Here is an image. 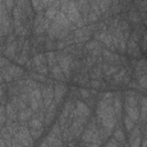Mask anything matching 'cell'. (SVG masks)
Instances as JSON below:
<instances>
[{"instance_id": "1", "label": "cell", "mask_w": 147, "mask_h": 147, "mask_svg": "<svg viewBox=\"0 0 147 147\" xmlns=\"http://www.w3.org/2000/svg\"><path fill=\"white\" fill-rule=\"evenodd\" d=\"M14 138H16V140L24 147H33V145H34L33 138L30 133L28 125H20L18 131L15 133Z\"/></svg>"}, {"instance_id": "4", "label": "cell", "mask_w": 147, "mask_h": 147, "mask_svg": "<svg viewBox=\"0 0 147 147\" xmlns=\"http://www.w3.org/2000/svg\"><path fill=\"white\" fill-rule=\"evenodd\" d=\"M65 93H67L65 85H63V84H55V86H54V100L53 101L56 103V106L60 105V102L64 98Z\"/></svg>"}, {"instance_id": "39", "label": "cell", "mask_w": 147, "mask_h": 147, "mask_svg": "<svg viewBox=\"0 0 147 147\" xmlns=\"http://www.w3.org/2000/svg\"><path fill=\"white\" fill-rule=\"evenodd\" d=\"M15 41V33L14 34H8V37H7V39H6V42H7V45H9V44H11V42H14Z\"/></svg>"}, {"instance_id": "20", "label": "cell", "mask_w": 147, "mask_h": 147, "mask_svg": "<svg viewBox=\"0 0 147 147\" xmlns=\"http://www.w3.org/2000/svg\"><path fill=\"white\" fill-rule=\"evenodd\" d=\"M57 11H59V9H56L55 7L51 6V7H48V8L46 9V11H45V17L48 18L49 21H53V20L55 18V15H56Z\"/></svg>"}, {"instance_id": "8", "label": "cell", "mask_w": 147, "mask_h": 147, "mask_svg": "<svg viewBox=\"0 0 147 147\" xmlns=\"http://www.w3.org/2000/svg\"><path fill=\"white\" fill-rule=\"evenodd\" d=\"M16 51H17V41L15 40L14 42H11V44L6 46V48L3 49V54L6 55L7 59L14 60L15 56H16Z\"/></svg>"}, {"instance_id": "22", "label": "cell", "mask_w": 147, "mask_h": 147, "mask_svg": "<svg viewBox=\"0 0 147 147\" xmlns=\"http://www.w3.org/2000/svg\"><path fill=\"white\" fill-rule=\"evenodd\" d=\"M29 130H30V133H31V136H32L33 140H37V139H39V138H40V136H41V133H42L44 127H39V129L30 127Z\"/></svg>"}, {"instance_id": "30", "label": "cell", "mask_w": 147, "mask_h": 147, "mask_svg": "<svg viewBox=\"0 0 147 147\" xmlns=\"http://www.w3.org/2000/svg\"><path fill=\"white\" fill-rule=\"evenodd\" d=\"M78 94H79L83 99H88V98L91 96L90 91H88V90H86V88H83V87H80V88L78 90Z\"/></svg>"}, {"instance_id": "41", "label": "cell", "mask_w": 147, "mask_h": 147, "mask_svg": "<svg viewBox=\"0 0 147 147\" xmlns=\"http://www.w3.org/2000/svg\"><path fill=\"white\" fill-rule=\"evenodd\" d=\"M6 119H7V117H6V116H3V115H1V114H0V127H1V126H3V125H5V123H6Z\"/></svg>"}, {"instance_id": "18", "label": "cell", "mask_w": 147, "mask_h": 147, "mask_svg": "<svg viewBox=\"0 0 147 147\" xmlns=\"http://www.w3.org/2000/svg\"><path fill=\"white\" fill-rule=\"evenodd\" d=\"M102 74H103L102 70H101L100 67L98 65V67H94V68L91 69V71H90V77H91L92 79H101Z\"/></svg>"}, {"instance_id": "36", "label": "cell", "mask_w": 147, "mask_h": 147, "mask_svg": "<svg viewBox=\"0 0 147 147\" xmlns=\"http://www.w3.org/2000/svg\"><path fill=\"white\" fill-rule=\"evenodd\" d=\"M129 16L131 17V20L133 21V22H139L140 21V17H139V14L138 13H136V11H131L130 14H129Z\"/></svg>"}, {"instance_id": "2", "label": "cell", "mask_w": 147, "mask_h": 147, "mask_svg": "<svg viewBox=\"0 0 147 147\" xmlns=\"http://www.w3.org/2000/svg\"><path fill=\"white\" fill-rule=\"evenodd\" d=\"M41 91V99L44 101V106L45 108H47L54 100V86L48 84L47 86H41L40 87Z\"/></svg>"}, {"instance_id": "12", "label": "cell", "mask_w": 147, "mask_h": 147, "mask_svg": "<svg viewBox=\"0 0 147 147\" xmlns=\"http://www.w3.org/2000/svg\"><path fill=\"white\" fill-rule=\"evenodd\" d=\"M49 71H51V74H52V77L53 78H55V79H57V80H64V76H63V74H62V70L60 69V67L59 65H54V67H52L51 69H48Z\"/></svg>"}, {"instance_id": "34", "label": "cell", "mask_w": 147, "mask_h": 147, "mask_svg": "<svg viewBox=\"0 0 147 147\" xmlns=\"http://www.w3.org/2000/svg\"><path fill=\"white\" fill-rule=\"evenodd\" d=\"M101 52H102V48H101V45H100L99 47H96L95 49H93V51L91 52V56H93V57H98V56L101 55Z\"/></svg>"}, {"instance_id": "26", "label": "cell", "mask_w": 147, "mask_h": 147, "mask_svg": "<svg viewBox=\"0 0 147 147\" xmlns=\"http://www.w3.org/2000/svg\"><path fill=\"white\" fill-rule=\"evenodd\" d=\"M33 70L34 71H37V74H40V75H44V76H46L47 74H48V67L47 65H39V67H34L33 68Z\"/></svg>"}, {"instance_id": "29", "label": "cell", "mask_w": 147, "mask_h": 147, "mask_svg": "<svg viewBox=\"0 0 147 147\" xmlns=\"http://www.w3.org/2000/svg\"><path fill=\"white\" fill-rule=\"evenodd\" d=\"M101 83H102L101 79H92L90 82V85L93 90H99V88H101Z\"/></svg>"}, {"instance_id": "15", "label": "cell", "mask_w": 147, "mask_h": 147, "mask_svg": "<svg viewBox=\"0 0 147 147\" xmlns=\"http://www.w3.org/2000/svg\"><path fill=\"white\" fill-rule=\"evenodd\" d=\"M46 60H47V65L49 67L48 69H51L52 67L55 65V61H56V55H55V51H49L46 52Z\"/></svg>"}, {"instance_id": "7", "label": "cell", "mask_w": 147, "mask_h": 147, "mask_svg": "<svg viewBox=\"0 0 147 147\" xmlns=\"http://www.w3.org/2000/svg\"><path fill=\"white\" fill-rule=\"evenodd\" d=\"M125 110H126V115L134 123L136 122H139V116H140L139 106H125Z\"/></svg>"}, {"instance_id": "31", "label": "cell", "mask_w": 147, "mask_h": 147, "mask_svg": "<svg viewBox=\"0 0 147 147\" xmlns=\"http://www.w3.org/2000/svg\"><path fill=\"white\" fill-rule=\"evenodd\" d=\"M55 139H56V137H55V134H54L53 132H48V134L46 136V141H47V144H48L49 146L54 142Z\"/></svg>"}, {"instance_id": "21", "label": "cell", "mask_w": 147, "mask_h": 147, "mask_svg": "<svg viewBox=\"0 0 147 147\" xmlns=\"http://www.w3.org/2000/svg\"><path fill=\"white\" fill-rule=\"evenodd\" d=\"M118 70H119V65H110V67H109V69H108L107 71H105V72H103V74H105L106 79H107V80H109V79H110V77H111L114 74H116Z\"/></svg>"}, {"instance_id": "24", "label": "cell", "mask_w": 147, "mask_h": 147, "mask_svg": "<svg viewBox=\"0 0 147 147\" xmlns=\"http://www.w3.org/2000/svg\"><path fill=\"white\" fill-rule=\"evenodd\" d=\"M141 140H142L141 134H139V136H137L134 138H131L130 139V147H140Z\"/></svg>"}, {"instance_id": "25", "label": "cell", "mask_w": 147, "mask_h": 147, "mask_svg": "<svg viewBox=\"0 0 147 147\" xmlns=\"http://www.w3.org/2000/svg\"><path fill=\"white\" fill-rule=\"evenodd\" d=\"M99 46H100V42L96 41V40H88V41L86 42V45H85L86 49L90 51V52H92L93 49H95V48L99 47Z\"/></svg>"}, {"instance_id": "33", "label": "cell", "mask_w": 147, "mask_h": 147, "mask_svg": "<svg viewBox=\"0 0 147 147\" xmlns=\"http://www.w3.org/2000/svg\"><path fill=\"white\" fill-rule=\"evenodd\" d=\"M105 147H121V145L114 139V138H111L110 140H108V142L106 144V146Z\"/></svg>"}, {"instance_id": "38", "label": "cell", "mask_w": 147, "mask_h": 147, "mask_svg": "<svg viewBox=\"0 0 147 147\" xmlns=\"http://www.w3.org/2000/svg\"><path fill=\"white\" fill-rule=\"evenodd\" d=\"M3 2H5V6H6L7 10L13 9L14 6H15V1H11V0H7V1H3Z\"/></svg>"}, {"instance_id": "35", "label": "cell", "mask_w": 147, "mask_h": 147, "mask_svg": "<svg viewBox=\"0 0 147 147\" xmlns=\"http://www.w3.org/2000/svg\"><path fill=\"white\" fill-rule=\"evenodd\" d=\"M9 65V61L7 57H0V69H3Z\"/></svg>"}, {"instance_id": "5", "label": "cell", "mask_w": 147, "mask_h": 147, "mask_svg": "<svg viewBox=\"0 0 147 147\" xmlns=\"http://www.w3.org/2000/svg\"><path fill=\"white\" fill-rule=\"evenodd\" d=\"M75 109L77 111V116H83V117H88L91 115V110L86 103L83 101H76L75 103Z\"/></svg>"}, {"instance_id": "14", "label": "cell", "mask_w": 147, "mask_h": 147, "mask_svg": "<svg viewBox=\"0 0 147 147\" xmlns=\"http://www.w3.org/2000/svg\"><path fill=\"white\" fill-rule=\"evenodd\" d=\"M125 74H126V69H125V68H122V69L118 70L116 74H114V75H113V84L116 85V84L122 83V79H123V77L125 76Z\"/></svg>"}, {"instance_id": "40", "label": "cell", "mask_w": 147, "mask_h": 147, "mask_svg": "<svg viewBox=\"0 0 147 147\" xmlns=\"http://www.w3.org/2000/svg\"><path fill=\"white\" fill-rule=\"evenodd\" d=\"M127 85H129V87H133V88H138V87H139L138 83L134 82V80H130V83H129Z\"/></svg>"}, {"instance_id": "32", "label": "cell", "mask_w": 147, "mask_h": 147, "mask_svg": "<svg viewBox=\"0 0 147 147\" xmlns=\"http://www.w3.org/2000/svg\"><path fill=\"white\" fill-rule=\"evenodd\" d=\"M31 77L33 78V79H37V82L38 80H40V82H46V76H44V75H40V74H34V72H32L31 74Z\"/></svg>"}, {"instance_id": "37", "label": "cell", "mask_w": 147, "mask_h": 147, "mask_svg": "<svg viewBox=\"0 0 147 147\" xmlns=\"http://www.w3.org/2000/svg\"><path fill=\"white\" fill-rule=\"evenodd\" d=\"M49 147H63V144H62V139L61 138H56L54 140V142L49 146Z\"/></svg>"}, {"instance_id": "19", "label": "cell", "mask_w": 147, "mask_h": 147, "mask_svg": "<svg viewBox=\"0 0 147 147\" xmlns=\"http://www.w3.org/2000/svg\"><path fill=\"white\" fill-rule=\"evenodd\" d=\"M98 6H99V9L101 11V14L103 15L105 13H107L111 6V1H96Z\"/></svg>"}, {"instance_id": "42", "label": "cell", "mask_w": 147, "mask_h": 147, "mask_svg": "<svg viewBox=\"0 0 147 147\" xmlns=\"http://www.w3.org/2000/svg\"><path fill=\"white\" fill-rule=\"evenodd\" d=\"M85 146H86V147H100L99 145H96V144H93V142H90V144H85Z\"/></svg>"}, {"instance_id": "3", "label": "cell", "mask_w": 147, "mask_h": 147, "mask_svg": "<svg viewBox=\"0 0 147 147\" xmlns=\"http://www.w3.org/2000/svg\"><path fill=\"white\" fill-rule=\"evenodd\" d=\"M65 16L69 20V22L72 24H76V22L80 18V14H79V10L76 6V2L69 1V8H68V11L65 13Z\"/></svg>"}, {"instance_id": "44", "label": "cell", "mask_w": 147, "mask_h": 147, "mask_svg": "<svg viewBox=\"0 0 147 147\" xmlns=\"http://www.w3.org/2000/svg\"><path fill=\"white\" fill-rule=\"evenodd\" d=\"M140 147H147V142H146V139H145V138H142V140H141V145H140Z\"/></svg>"}, {"instance_id": "45", "label": "cell", "mask_w": 147, "mask_h": 147, "mask_svg": "<svg viewBox=\"0 0 147 147\" xmlns=\"http://www.w3.org/2000/svg\"><path fill=\"white\" fill-rule=\"evenodd\" d=\"M16 147H24V146H22V145H21V144H18V145H17V146H16Z\"/></svg>"}, {"instance_id": "28", "label": "cell", "mask_w": 147, "mask_h": 147, "mask_svg": "<svg viewBox=\"0 0 147 147\" xmlns=\"http://www.w3.org/2000/svg\"><path fill=\"white\" fill-rule=\"evenodd\" d=\"M138 85L140 86V87H142V88H146V86H147V76L146 75H142V76H140V77H138Z\"/></svg>"}, {"instance_id": "23", "label": "cell", "mask_w": 147, "mask_h": 147, "mask_svg": "<svg viewBox=\"0 0 147 147\" xmlns=\"http://www.w3.org/2000/svg\"><path fill=\"white\" fill-rule=\"evenodd\" d=\"M124 125H125V129H126L129 132H131V130L134 127V122H133L127 115H125V116H124Z\"/></svg>"}, {"instance_id": "13", "label": "cell", "mask_w": 147, "mask_h": 147, "mask_svg": "<svg viewBox=\"0 0 147 147\" xmlns=\"http://www.w3.org/2000/svg\"><path fill=\"white\" fill-rule=\"evenodd\" d=\"M140 103H141V109H139V110H140L139 119H141L142 125H145V121H146V110H147V100H146V98H145V96H142V98H141Z\"/></svg>"}, {"instance_id": "43", "label": "cell", "mask_w": 147, "mask_h": 147, "mask_svg": "<svg viewBox=\"0 0 147 147\" xmlns=\"http://www.w3.org/2000/svg\"><path fill=\"white\" fill-rule=\"evenodd\" d=\"M39 147H49V145L47 144V141H46V140H44V141L40 144V146H39Z\"/></svg>"}, {"instance_id": "9", "label": "cell", "mask_w": 147, "mask_h": 147, "mask_svg": "<svg viewBox=\"0 0 147 147\" xmlns=\"http://www.w3.org/2000/svg\"><path fill=\"white\" fill-rule=\"evenodd\" d=\"M6 116L8 117V119L13 121V122H17L18 118V111L11 106L10 102L6 103Z\"/></svg>"}, {"instance_id": "27", "label": "cell", "mask_w": 147, "mask_h": 147, "mask_svg": "<svg viewBox=\"0 0 147 147\" xmlns=\"http://www.w3.org/2000/svg\"><path fill=\"white\" fill-rule=\"evenodd\" d=\"M51 132H53V133L55 134V137H56V138H61V127H60L59 122H56V123L52 126Z\"/></svg>"}, {"instance_id": "11", "label": "cell", "mask_w": 147, "mask_h": 147, "mask_svg": "<svg viewBox=\"0 0 147 147\" xmlns=\"http://www.w3.org/2000/svg\"><path fill=\"white\" fill-rule=\"evenodd\" d=\"M113 108H114L116 117H121V115H122V101H121L119 95H116L114 98V100H113Z\"/></svg>"}, {"instance_id": "16", "label": "cell", "mask_w": 147, "mask_h": 147, "mask_svg": "<svg viewBox=\"0 0 147 147\" xmlns=\"http://www.w3.org/2000/svg\"><path fill=\"white\" fill-rule=\"evenodd\" d=\"M28 126L29 127H33V129H39V127H44V123L40 119H38L36 116L32 115V117L28 122Z\"/></svg>"}, {"instance_id": "10", "label": "cell", "mask_w": 147, "mask_h": 147, "mask_svg": "<svg viewBox=\"0 0 147 147\" xmlns=\"http://www.w3.org/2000/svg\"><path fill=\"white\" fill-rule=\"evenodd\" d=\"M32 63L34 67H39V65H46L47 64V60H46V55L42 53L36 54L32 59Z\"/></svg>"}, {"instance_id": "17", "label": "cell", "mask_w": 147, "mask_h": 147, "mask_svg": "<svg viewBox=\"0 0 147 147\" xmlns=\"http://www.w3.org/2000/svg\"><path fill=\"white\" fill-rule=\"evenodd\" d=\"M114 139L119 144V145H124L125 144V134L123 132L122 129H117L114 132Z\"/></svg>"}, {"instance_id": "6", "label": "cell", "mask_w": 147, "mask_h": 147, "mask_svg": "<svg viewBox=\"0 0 147 147\" xmlns=\"http://www.w3.org/2000/svg\"><path fill=\"white\" fill-rule=\"evenodd\" d=\"M3 69L9 74V76L13 77V79H17V78L22 77L24 74V70L22 68H20L18 65H15V64H9L8 67H6Z\"/></svg>"}]
</instances>
